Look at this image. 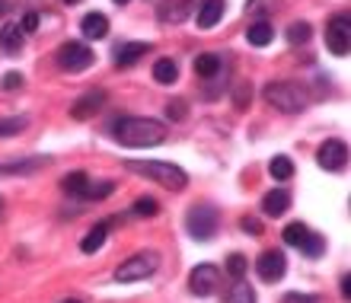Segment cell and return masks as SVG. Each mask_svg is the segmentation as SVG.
Segmentation results:
<instances>
[{
    "label": "cell",
    "instance_id": "cell-37",
    "mask_svg": "<svg viewBox=\"0 0 351 303\" xmlns=\"http://www.w3.org/2000/svg\"><path fill=\"white\" fill-rule=\"evenodd\" d=\"M281 303H319V297L313 294H297V291H291V294H285V300Z\"/></svg>",
    "mask_w": 351,
    "mask_h": 303
},
{
    "label": "cell",
    "instance_id": "cell-1",
    "mask_svg": "<svg viewBox=\"0 0 351 303\" xmlns=\"http://www.w3.org/2000/svg\"><path fill=\"white\" fill-rule=\"evenodd\" d=\"M112 138L119 141L121 147H157L167 141V125L157 119H138V115H128V119H119L112 125Z\"/></svg>",
    "mask_w": 351,
    "mask_h": 303
},
{
    "label": "cell",
    "instance_id": "cell-35",
    "mask_svg": "<svg viewBox=\"0 0 351 303\" xmlns=\"http://www.w3.org/2000/svg\"><path fill=\"white\" fill-rule=\"evenodd\" d=\"M38 13H26V16H23V23H19V29H23V36H29V32H36L38 29Z\"/></svg>",
    "mask_w": 351,
    "mask_h": 303
},
{
    "label": "cell",
    "instance_id": "cell-5",
    "mask_svg": "<svg viewBox=\"0 0 351 303\" xmlns=\"http://www.w3.org/2000/svg\"><path fill=\"white\" fill-rule=\"evenodd\" d=\"M160 268V256L157 252H138V256L125 258L119 268H115V281L119 284H131V281H144Z\"/></svg>",
    "mask_w": 351,
    "mask_h": 303
},
{
    "label": "cell",
    "instance_id": "cell-38",
    "mask_svg": "<svg viewBox=\"0 0 351 303\" xmlns=\"http://www.w3.org/2000/svg\"><path fill=\"white\" fill-rule=\"evenodd\" d=\"M265 10H268V0H250L246 13H265Z\"/></svg>",
    "mask_w": 351,
    "mask_h": 303
},
{
    "label": "cell",
    "instance_id": "cell-26",
    "mask_svg": "<svg viewBox=\"0 0 351 303\" xmlns=\"http://www.w3.org/2000/svg\"><path fill=\"white\" fill-rule=\"evenodd\" d=\"M112 192H115V182H109V179H102V182H86L84 198L86 202H99V198H109Z\"/></svg>",
    "mask_w": 351,
    "mask_h": 303
},
{
    "label": "cell",
    "instance_id": "cell-3",
    "mask_svg": "<svg viewBox=\"0 0 351 303\" xmlns=\"http://www.w3.org/2000/svg\"><path fill=\"white\" fill-rule=\"evenodd\" d=\"M268 106H275L278 112H285V115H297V112L306 109V93L297 86V83H285V80H271L262 90Z\"/></svg>",
    "mask_w": 351,
    "mask_h": 303
},
{
    "label": "cell",
    "instance_id": "cell-23",
    "mask_svg": "<svg viewBox=\"0 0 351 303\" xmlns=\"http://www.w3.org/2000/svg\"><path fill=\"white\" fill-rule=\"evenodd\" d=\"M268 175L278 179V182H287V179L294 175V163H291V156H271V163H268Z\"/></svg>",
    "mask_w": 351,
    "mask_h": 303
},
{
    "label": "cell",
    "instance_id": "cell-14",
    "mask_svg": "<svg viewBox=\"0 0 351 303\" xmlns=\"http://www.w3.org/2000/svg\"><path fill=\"white\" fill-rule=\"evenodd\" d=\"M80 32H84V38H106L109 36V16L106 13H86L84 19H80Z\"/></svg>",
    "mask_w": 351,
    "mask_h": 303
},
{
    "label": "cell",
    "instance_id": "cell-40",
    "mask_svg": "<svg viewBox=\"0 0 351 303\" xmlns=\"http://www.w3.org/2000/svg\"><path fill=\"white\" fill-rule=\"evenodd\" d=\"M3 13H7V3H3V0H0V16H3Z\"/></svg>",
    "mask_w": 351,
    "mask_h": 303
},
{
    "label": "cell",
    "instance_id": "cell-7",
    "mask_svg": "<svg viewBox=\"0 0 351 303\" xmlns=\"http://www.w3.org/2000/svg\"><path fill=\"white\" fill-rule=\"evenodd\" d=\"M90 64H93V51L84 42H64V45L58 48V67L67 71V74H80Z\"/></svg>",
    "mask_w": 351,
    "mask_h": 303
},
{
    "label": "cell",
    "instance_id": "cell-43",
    "mask_svg": "<svg viewBox=\"0 0 351 303\" xmlns=\"http://www.w3.org/2000/svg\"><path fill=\"white\" fill-rule=\"evenodd\" d=\"M115 3H131V0H115Z\"/></svg>",
    "mask_w": 351,
    "mask_h": 303
},
{
    "label": "cell",
    "instance_id": "cell-17",
    "mask_svg": "<svg viewBox=\"0 0 351 303\" xmlns=\"http://www.w3.org/2000/svg\"><path fill=\"white\" fill-rule=\"evenodd\" d=\"M195 74L202 80H211V77L221 74V55L217 51H204V55L195 58Z\"/></svg>",
    "mask_w": 351,
    "mask_h": 303
},
{
    "label": "cell",
    "instance_id": "cell-30",
    "mask_svg": "<svg viewBox=\"0 0 351 303\" xmlns=\"http://www.w3.org/2000/svg\"><path fill=\"white\" fill-rule=\"evenodd\" d=\"M285 36H287V42H291V45H304V42H310L313 29H310V23H291Z\"/></svg>",
    "mask_w": 351,
    "mask_h": 303
},
{
    "label": "cell",
    "instance_id": "cell-2",
    "mask_svg": "<svg viewBox=\"0 0 351 303\" xmlns=\"http://www.w3.org/2000/svg\"><path fill=\"white\" fill-rule=\"evenodd\" d=\"M125 169L147 175V179L160 182L163 189H173V192H182L185 185H189L185 169H179L176 163H167V160H128V163H125Z\"/></svg>",
    "mask_w": 351,
    "mask_h": 303
},
{
    "label": "cell",
    "instance_id": "cell-28",
    "mask_svg": "<svg viewBox=\"0 0 351 303\" xmlns=\"http://www.w3.org/2000/svg\"><path fill=\"white\" fill-rule=\"evenodd\" d=\"M86 182H90V175H86V173H71V175H64V179H61V189H64L67 195H80V198H84Z\"/></svg>",
    "mask_w": 351,
    "mask_h": 303
},
{
    "label": "cell",
    "instance_id": "cell-39",
    "mask_svg": "<svg viewBox=\"0 0 351 303\" xmlns=\"http://www.w3.org/2000/svg\"><path fill=\"white\" fill-rule=\"evenodd\" d=\"M342 294H345V297H348V294H351V281H348V275H345V278H342Z\"/></svg>",
    "mask_w": 351,
    "mask_h": 303
},
{
    "label": "cell",
    "instance_id": "cell-31",
    "mask_svg": "<svg viewBox=\"0 0 351 303\" xmlns=\"http://www.w3.org/2000/svg\"><path fill=\"white\" fill-rule=\"evenodd\" d=\"M246 268H250V262H246V256H240V252H233V256L227 258V275H230L233 281H240V278L246 275Z\"/></svg>",
    "mask_w": 351,
    "mask_h": 303
},
{
    "label": "cell",
    "instance_id": "cell-32",
    "mask_svg": "<svg viewBox=\"0 0 351 303\" xmlns=\"http://www.w3.org/2000/svg\"><path fill=\"white\" fill-rule=\"evenodd\" d=\"M131 211L138 214V217H154V214L160 211V204L154 202V198H138V202H134V208H131Z\"/></svg>",
    "mask_w": 351,
    "mask_h": 303
},
{
    "label": "cell",
    "instance_id": "cell-27",
    "mask_svg": "<svg viewBox=\"0 0 351 303\" xmlns=\"http://www.w3.org/2000/svg\"><path fill=\"white\" fill-rule=\"evenodd\" d=\"M29 128V119L26 115H10V119H0V138H13L19 131Z\"/></svg>",
    "mask_w": 351,
    "mask_h": 303
},
{
    "label": "cell",
    "instance_id": "cell-19",
    "mask_svg": "<svg viewBox=\"0 0 351 303\" xmlns=\"http://www.w3.org/2000/svg\"><path fill=\"white\" fill-rule=\"evenodd\" d=\"M0 48L10 51V55H16L19 48H23V29L16 23H3V29H0Z\"/></svg>",
    "mask_w": 351,
    "mask_h": 303
},
{
    "label": "cell",
    "instance_id": "cell-22",
    "mask_svg": "<svg viewBox=\"0 0 351 303\" xmlns=\"http://www.w3.org/2000/svg\"><path fill=\"white\" fill-rule=\"evenodd\" d=\"M154 80L163 83V86L176 83V80H179V64H176L173 58H160L157 64H154Z\"/></svg>",
    "mask_w": 351,
    "mask_h": 303
},
{
    "label": "cell",
    "instance_id": "cell-16",
    "mask_svg": "<svg viewBox=\"0 0 351 303\" xmlns=\"http://www.w3.org/2000/svg\"><path fill=\"white\" fill-rule=\"evenodd\" d=\"M246 38H250V45L265 48V45H271V38H275V29H271V23H268V19H256V23L246 29Z\"/></svg>",
    "mask_w": 351,
    "mask_h": 303
},
{
    "label": "cell",
    "instance_id": "cell-13",
    "mask_svg": "<svg viewBox=\"0 0 351 303\" xmlns=\"http://www.w3.org/2000/svg\"><path fill=\"white\" fill-rule=\"evenodd\" d=\"M287 208H291V195H287L285 189H271V192H265V198H262V214H265V217H281Z\"/></svg>",
    "mask_w": 351,
    "mask_h": 303
},
{
    "label": "cell",
    "instance_id": "cell-6",
    "mask_svg": "<svg viewBox=\"0 0 351 303\" xmlns=\"http://www.w3.org/2000/svg\"><path fill=\"white\" fill-rule=\"evenodd\" d=\"M326 45L335 58H345L351 48V23L348 13H335L329 23H326Z\"/></svg>",
    "mask_w": 351,
    "mask_h": 303
},
{
    "label": "cell",
    "instance_id": "cell-12",
    "mask_svg": "<svg viewBox=\"0 0 351 303\" xmlns=\"http://www.w3.org/2000/svg\"><path fill=\"white\" fill-rule=\"evenodd\" d=\"M144 55H150V42H125V45L115 48V67L138 64Z\"/></svg>",
    "mask_w": 351,
    "mask_h": 303
},
{
    "label": "cell",
    "instance_id": "cell-4",
    "mask_svg": "<svg viewBox=\"0 0 351 303\" xmlns=\"http://www.w3.org/2000/svg\"><path fill=\"white\" fill-rule=\"evenodd\" d=\"M217 227H221V214L214 211L211 204H195L185 214V230L192 233V239H204L208 243V239H214Z\"/></svg>",
    "mask_w": 351,
    "mask_h": 303
},
{
    "label": "cell",
    "instance_id": "cell-24",
    "mask_svg": "<svg viewBox=\"0 0 351 303\" xmlns=\"http://www.w3.org/2000/svg\"><path fill=\"white\" fill-rule=\"evenodd\" d=\"M223 303H256V291H252V284H246L240 278V281L230 287V294H227Z\"/></svg>",
    "mask_w": 351,
    "mask_h": 303
},
{
    "label": "cell",
    "instance_id": "cell-21",
    "mask_svg": "<svg viewBox=\"0 0 351 303\" xmlns=\"http://www.w3.org/2000/svg\"><path fill=\"white\" fill-rule=\"evenodd\" d=\"M106 237H109V223H99V227H93L90 233L80 239V249H84L86 256H93V252H99V249L106 246Z\"/></svg>",
    "mask_w": 351,
    "mask_h": 303
},
{
    "label": "cell",
    "instance_id": "cell-9",
    "mask_svg": "<svg viewBox=\"0 0 351 303\" xmlns=\"http://www.w3.org/2000/svg\"><path fill=\"white\" fill-rule=\"evenodd\" d=\"M316 163L323 166V169H329V173L345 169V163H348V147H345V141L329 138L323 147H319V154H316Z\"/></svg>",
    "mask_w": 351,
    "mask_h": 303
},
{
    "label": "cell",
    "instance_id": "cell-36",
    "mask_svg": "<svg viewBox=\"0 0 351 303\" xmlns=\"http://www.w3.org/2000/svg\"><path fill=\"white\" fill-rule=\"evenodd\" d=\"M240 227L246 230L250 237H259V233H262V221H259V217H243V221H240Z\"/></svg>",
    "mask_w": 351,
    "mask_h": 303
},
{
    "label": "cell",
    "instance_id": "cell-20",
    "mask_svg": "<svg viewBox=\"0 0 351 303\" xmlns=\"http://www.w3.org/2000/svg\"><path fill=\"white\" fill-rule=\"evenodd\" d=\"M195 0H173V3H163L160 7V19L163 23H182L189 16V10H192Z\"/></svg>",
    "mask_w": 351,
    "mask_h": 303
},
{
    "label": "cell",
    "instance_id": "cell-8",
    "mask_svg": "<svg viewBox=\"0 0 351 303\" xmlns=\"http://www.w3.org/2000/svg\"><path fill=\"white\" fill-rule=\"evenodd\" d=\"M217 284H221V271H217V265H211V262L195 265L192 275H189V291H192L195 297H211L214 291H217Z\"/></svg>",
    "mask_w": 351,
    "mask_h": 303
},
{
    "label": "cell",
    "instance_id": "cell-41",
    "mask_svg": "<svg viewBox=\"0 0 351 303\" xmlns=\"http://www.w3.org/2000/svg\"><path fill=\"white\" fill-rule=\"evenodd\" d=\"M61 303H84V300H74V297H67V300H61Z\"/></svg>",
    "mask_w": 351,
    "mask_h": 303
},
{
    "label": "cell",
    "instance_id": "cell-44",
    "mask_svg": "<svg viewBox=\"0 0 351 303\" xmlns=\"http://www.w3.org/2000/svg\"><path fill=\"white\" fill-rule=\"evenodd\" d=\"M0 204H3V198H0Z\"/></svg>",
    "mask_w": 351,
    "mask_h": 303
},
{
    "label": "cell",
    "instance_id": "cell-11",
    "mask_svg": "<svg viewBox=\"0 0 351 303\" xmlns=\"http://www.w3.org/2000/svg\"><path fill=\"white\" fill-rule=\"evenodd\" d=\"M102 102H106V93H102V90H90V93H84L80 99H74L71 115H74L77 121H86V119H93V115H99Z\"/></svg>",
    "mask_w": 351,
    "mask_h": 303
},
{
    "label": "cell",
    "instance_id": "cell-18",
    "mask_svg": "<svg viewBox=\"0 0 351 303\" xmlns=\"http://www.w3.org/2000/svg\"><path fill=\"white\" fill-rule=\"evenodd\" d=\"M42 166H48V156H32V160H23V163H7V166H0V175H26V173H38Z\"/></svg>",
    "mask_w": 351,
    "mask_h": 303
},
{
    "label": "cell",
    "instance_id": "cell-15",
    "mask_svg": "<svg viewBox=\"0 0 351 303\" xmlns=\"http://www.w3.org/2000/svg\"><path fill=\"white\" fill-rule=\"evenodd\" d=\"M223 10H227L223 0H204L198 10V29H214L223 19Z\"/></svg>",
    "mask_w": 351,
    "mask_h": 303
},
{
    "label": "cell",
    "instance_id": "cell-33",
    "mask_svg": "<svg viewBox=\"0 0 351 303\" xmlns=\"http://www.w3.org/2000/svg\"><path fill=\"white\" fill-rule=\"evenodd\" d=\"M0 86L7 93H13V90H19L23 86V74L19 71H10V74H3V80H0Z\"/></svg>",
    "mask_w": 351,
    "mask_h": 303
},
{
    "label": "cell",
    "instance_id": "cell-25",
    "mask_svg": "<svg viewBox=\"0 0 351 303\" xmlns=\"http://www.w3.org/2000/svg\"><path fill=\"white\" fill-rule=\"evenodd\" d=\"M297 249H300L306 258H319V256H323V249H326V239L319 237V233H313V230H310V233H306V239Z\"/></svg>",
    "mask_w": 351,
    "mask_h": 303
},
{
    "label": "cell",
    "instance_id": "cell-29",
    "mask_svg": "<svg viewBox=\"0 0 351 303\" xmlns=\"http://www.w3.org/2000/svg\"><path fill=\"white\" fill-rule=\"evenodd\" d=\"M306 233H310V227H306L304 221H294V223H287V227H285V233H281V237H285V243H287V246H300V243H304V239H306Z\"/></svg>",
    "mask_w": 351,
    "mask_h": 303
},
{
    "label": "cell",
    "instance_id": "cell-10",
    "mask_svg": "<svg viewBox=\"0 0 351 303\" xmlns=\"http://www.w3.org/2000/svg\"><path fill=\"white\" fill-rule=\"evenodd\" d=\"M285 271H287V262H285V256H281L278 249H268V252H262V256L256 258V275H259L262 281H268V284L281 281Z\"/></svg>",
    "mask_w": 351,
    "mask_h": 303
},
{
    "label": "cell",
    "instance_id": "cell-34",
    "mask_svg": "<svg viewBox=\"0 0 351 303\" xmlns=\"http://www.w3.org/2000/svg\"><path fill=\"white\" fill-rule=\"evenodd\" d=\"M167 115H169L173 121L185 119V102H182V99H169V102H167Z\"/></svg>",
    "mask_w": 351,
    "mask_h": 303
},
{
    "label": "cell",
    "instance_id": "cell-42",
    "mask_svg": "<svg viewBox=\"0 0 351 303\" xmlns=\"http://www.w3.org/2000/svg\"><path fill=\"white\" fill-rule=\"evenodd\" d=\"M64 3H71V7H74V3H80V0H64Z\"/></svg>",
    "mask_w": 351,
    "mask_h": 303
}]
</instances>
